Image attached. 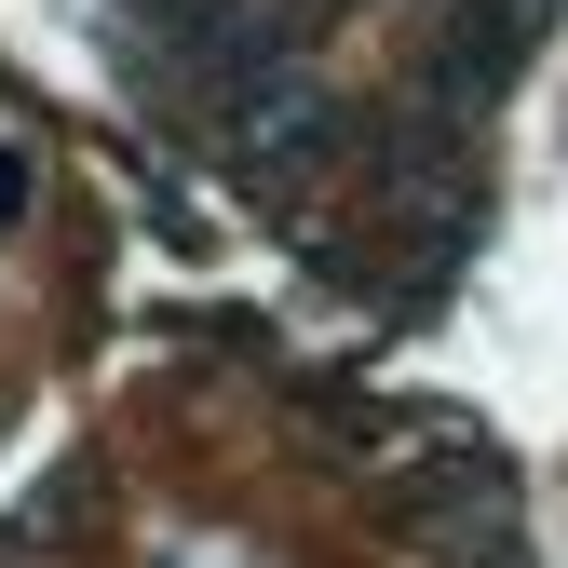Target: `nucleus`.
Wrapping results in <instances>:
<instances>
[{"label":"nucleus","instance_id":"1","mask_svg":"<svg viewBox=\"0 0 568 568\" xmlns=\"http://www.w3.org/2000/svg\"><path fill=\"white\" fill-rule=\"evenodd\" d=\"M541 28H555V0H447V14H434V54H419V95H434L447 122L501 109V95L528 82Z\"/></svg>","mask_w":568,"mask_h":568},{"label":"nucleus","instance_id":"2","mask_svg":"<svg viewBox=\"0 0 568 568\" xmlns=\"http://www.w3.org/2000/svg\"><path fill=\"white\" fill-rule=\"evenodd\" d=\"M14 217H28V163L0 150V231H14Z\"/></svg>","mask_w":568,"mask_h":568}]
</instances>
